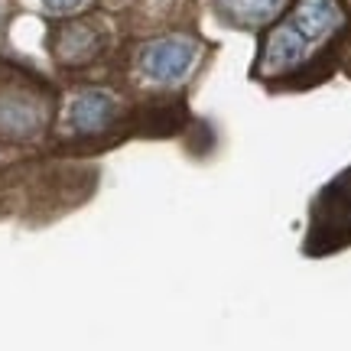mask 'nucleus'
<instances>
[{
	"instance_id": "f257e3e1",
	"label": "nucleus",
	"mask_w": 351,
	"mask_h": 351,
	"mask_svg": "<svg viewBox=\"0 0 351 351\" xmlns=\"http://www.w3.org/2000/svg\"><path fill=\"white\" fill-rule=\"evenodd\" d=\"M345 26L339 0H296L293 10L267 33L254 75L274 78L300 69L315 46H322Z\"/></svg>"
},
{
	"instance_id": "20e7f679",
	"label": "nucleus",
	"mask_w": 351,
	"mask_h": 351,
	"mask_svg": "<svg viewBox=\"0 0 351 351\" xmlns=\"http://www.w3.org/2000/svg\"><path fill=\"white\" fill-rule=\"evenodd\" d=\"M114 117H117V101H114V95L98 91V88L82 91L72 101V111H69V121H72L78 134H98V130L111 124Z\"/></svg>"
},
{
	"instance_id": "423d86ee",
	"label": "nucleus",
	"mask_w": 351,
	"mask_h": 351,
	"mask_svg": "<svg viewBox=\"0 0 351 351\" xmlns=\"http://www.w3.org/2000/svg\"><path fill=\"white\" fill-rule=\"evenodd\" d=\"M82 0H43V7L52 13H69V10H75Z\"/></svg>"
},
{
	"instance_id": "39448f33",
	"label": "nucleus",
	"mask_w": 351,
	"mask_h": 351,
	"mask_svg": "<svg viewBox=\"0 0 351 351\" xmlns=\"http://www.w3.org/2000/svg\"><path fill=\"white\" fill-rule=\"evenodd\" d=\"M276 3L280 0H221V13L234 23H257L276 10Z\"/></svg>"
},
{
	"instance_id": "0eeeda50",
	"label": "nucleus",
	"mask_w": 351,
	"mask_h": 351,
	"mask_svg": "<svg viewBox=\"0 0 351 351\" xmlns=\"http://www.w3.org/2000/svg\"><path fill=\"white\" fill-rule=\"evenodd\" d=\"M3 13H7V7H3V0H0V20H3Z\"/></svg>"
},
{
	"instance_id": "f03ea898",
	"label": "nucleus",
	"mask_w": 351,
	"mask_h": 351,
	"mask_svg": "<svg viewBox=\"0 0 351 351\" xmlns=\"http://www.w3.org/2000/svg\"><path fill=\"white\" fill-rule=\"evenodd\" d=\"M351 244V169L335 176L319 199L313 202V225H309V251L326 254Z\"/></svg>"
},
{
	"instance_id": "7ed1b4c3",
	"label": "nucleus",
	"mask_w": 351,
	"mask_h": 351,
	"mask_svg": "<svg viewBox=\"0 0 351 351\" xmlns=\"http://www.w3.org/2000/svg\"><path fill=\"white\" fill-rule=\"evenodd\" d=\"M195 52L199 46L186 36H166L150 43L143 56H140V65L143 72L153 78V82H176L189 72V65L195 62Z\"/></svg>"
}]
</instances>
